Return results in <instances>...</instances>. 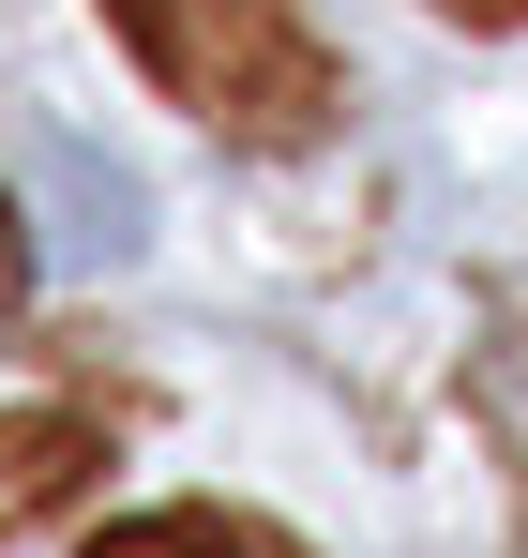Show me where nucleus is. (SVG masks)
I'll return each mask as SVG.
<instances>
[{
	"label": "nucleus",
	"mask_w": 528,
	"mask_h": 558,
	"mask_svg": "<svg viewBox=\"0 0 528 558\" xmlns=\"http://www.w3.org/2000/svg\"><path fill=\"white\" fill-rule=\"evenodd\" d=\"M106 15L152 61V92H181L212 136H242V151L333 136V46L302 31V0H106Z\"/></svg>",
	"instance_id": "nucleus-1"
},
{
	"label": "nucleus",
	"mask_w": 528,
	"mask_h": 558,
	"mask_svg": "<svg viewBox=\"0 0 528 558\" xmlns=\"http://www.w3.org/2000/svg\"><path fill=\"white\" fill-rule=\"evenodd\" d=\"M91 468H106L91 408H0V544H31L61 498H91Z\"/></svg>",
	"instance_id": "nucleus-2"
},
{
	"label": "nucleus",
	"mask_w": 528,
	"mask_h": 558,
	"mask_svg": "<svg viewBox=\"0 0 528 558\" xmlns=\"http://www.w3.org/2000/svg\"><path fill=\"white\" fill-rule=\"evenodd\" d=\"M91 558H302V544L257 529V513H121Z\"/></svg>",
	"instance_id": "nucleus-3"
},
{
	"label": "nucleus",
	"mask_w": 528,
	"mask_h": 558,
	"mask_svg": "<svg viewBox=\"0 0 528 558\" xmlns=\"http://www.w3.org/2000/svg\"><path fill=\"white\" fill-rule=\"evenodd\" d=\"M15 287H31V227L0 211V302H15Z\"/></svg>",
	"instance_id": "nucleus-4"
},
{
	"label": "nucleus",
	"mask_w": 528,
	"mask_h": 558,
	"mask_svg": "<svg viewBox=\"0 0 528 558\" xmlns=\"http://www.w3.org/2000/svg\"><path fill=\"white\" fill-rule=\"evenodd\" d=\"M439 15H468V31H528V0H439Z\"/></svg>",
	"instance_id": "nucleus-5"
}]
</instances>
